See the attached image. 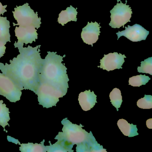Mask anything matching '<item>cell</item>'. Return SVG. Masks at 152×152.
<instances>
[{"label":"cell","mask_w":152,"mask_h":152,"mask_svg":"<svg viewBox=\"0 0 152 152\" xmlns=\"http://www.w3.org/2000/svg\"><path fill=\"white\" fill-rule=\"evenodd\" d=\"M22 90L10 77L0 73V95L12 103L21 99Z\"/></svg>","instance_id":"cell-7"},{"label":"cell","mask_w":152,"mask_h":152,"mask_svg":"<svg viewBox=\"0 0 152 152\" xmlns=\"http://www.w3.org/2000/svg\"><path fill=\"white\" fill-rule=\"evenodd\" d=\"M110 13L111 20L109 25L113 28H120L121 26L124 27L127 23L130 22L132 12L129 5L126 3L124 4L120 1V3L117 2Z\"/></svg>","instance_id":"cell-6"},{"label":"cell","mask_w":152,"mask_h":152,"mask_svg":"<svg viewBox=\"0 0 152 152\" xmlns=\"http://www.w3.org/2000/svg\"><path fill=\"white\" fill-rule=\"evenodd\" d=\"M13 14L15 19L18 23L16 24L13 23L14 26H32L37 29L40 27L41 18H39L37 12L35 13L31 9L28 3L15 8Z\"/></svg>","instance_id":"cell-5"},{"label":"cell","mask_w":152,"mask_h":152,"mask_svg":"<svg viewBox=\"0 0 152 152\" xmlns=\"http://www.w3.org/2000/svg\"><path fill=\"white\" fill-rule=\"evenodd\" d=\"M37 31L36 28L32 26L16 27L15 34L18 41L14 44L15 48L19 49L23 47L24 44H31L33 42L36 41L38 39Z\"/></svg>","instance_id":"cell-8"},{"label":"cell","mask_w":152,"mask_h":152,"mask_svg":"<svg viewBox=\"0 0 152 152\" xmlns=\"http://www.w3.org/2000/svg\"><path fill=\"white\" fill-rule=\"evenodd\" d=\"M96 97L94 91H91L90 90L80 93L78 100L83 110L87 111L93 108L97 103Z\"/></svg>","instance_id":"cell-12"},{"label":"cell","mask_w":152,"mask_h":152,"mask_svg":"<svg viewBox=\"0 0 152 152\" xmlns=\"http://www.w3.org/2000/svg\"><path fill=\"white\" fill-rule=\"evenodd\" d=\"M137 105L142 109H151L152 108V96L145 95L144 98L138 100Z\"/></svg>","instance_id":"cell-21"},{"label":"cell","mask_w":152,"mask_h":152,"mask_svg":"<svg viewBox=\"0 0 152 152\" xmlns=\"http://www.w3.org/2000/svg\"><path fill=\"white\" fill-rule=\"evenodd\" d=\"M39 74L40 83H46L67 91L69 79L67 68L62 64L63 58L57 52L48 51Z\"/></svg>","instance_id":"cell-2"},{"label":"cell","mask_w":152,"mask_h":152,"mask_svg":"<svg viewBox=\"0 0 152 152\" xmlns=\"http://www.w3.org/2000/svg\"><path fill=\"white\" fill-rule=\"evenodd\" d=\"M125 30L116 33L118 39L121 36H124L128 39L133 42H137L142 40H145L149 32L140 25L136 24L132 26H128L125 27Z\"/></svg>","instance_id":"cell-9"},{"label":"cell","mask_w":152,"mask_h":152,"mask_svg":"<svg viewBox=\"0 0 152 152\" xmlns=\"http://www.w3.org/2000/svg\"><path fill=\"white\" fill-rule=\"evenodd\" d=\"M146 125L148 129H152V119L151 118L147 121Z\"/></svg>","instance_id":"cell-24"},{"label":"cell","mask_w":152,"mask_h":152,"mask_svg":"<svg viewBox=\"0 0 152 152\" xmlns=\"http://www.w3.org/2000/svg\"><path fill=\"white\" fill-rule=\"evenodd\" d=\"M126 58L125 55L117 52L104 55V58L100 60V65L99 67L108 72L122 69V66L124 62V58Z\"/></svg>","instance_id":"cell-10"},{"label":"cell","mask_w":152,"mask_h":152,"mask_svg":"<svg viewBox=\"0 0 152 152\" xmlns=\"http://www.w3.org/2000/svg\"><path fill=\"white\" fill-rule=\"evenodd\" d=\"M67 91L46 83H40L35 94L38 95L39 104L44 107L49 108L56 106Z\"/></svg>","instance_id":"cell-4"},{"label":"cell","mask_w":152,"mask_h":152,"mask_svg":"<svg viewBox=\"0 0 152 152\" xmlns=\"http://www.w3.org/2000/svg\"><path fill=\"white\" fill-rule=\"evenodd\" d=\"M62 123L64 125L62 129L63 132H59L55 139L58 140V142L65 148L75 144L78 145L82 144L88 139L94 138L93 137L88 139V137L92 136V133L90 132V133H88L85 130L83 129L81 125L79 126L73 124L67 120V118L64 119Z\"/></svg>","instance_id":"cell-3"},{"label":"cell","mask_w":152,"mask_h":152,"mask_svg":"<svg viewBox=\"0 0 152 152\" xmlns=\"http://www.w3.org/2000/svg\"><path fill=\"white\" fill-rule=\"evenodd\" d=\"M100 28L99 24L97 22H88L87 25L83 28L81 35L83 42L93 47V44L98 40Z\"/></svg>","instance_id":"cell-11"},{"label":"cell","mask_w":152,"mask_h":152,"mask_svg":"<svg viewBox=\"0 0 152 152\" xmlns=\"http://www.w3.org/2000/svg\"><path fill=\"white\" fill-rule=\"evenodd\" d=\"M9 109L7 107V105L3 104V101L0 100V125L6 131L5 127L7 125L10 126L8 122L10 121Z\"/></svg>","instance_id":"cell-17"},{"label":"cell","mask_w":152,"mask_h":152,"mask_svg":"<svg viewBox=\"0 0 152 152\" xmlns=\"http://www.w3.org/2000/svg\"><path fill=\"white\" fill-rule=\"evenodd\" d=\"M41 45L19 49L20 54L10 61L0 63L2 74L10 77L22 90H30L36 93L40 83L39 74L44 59L40 56Z\"/></svg>","instance_id":"cell-1"},{"label":"cell","mask_w":152,"mask_h":152,"mask_svg":"<svg viewBox=\"0 0 152 152\" xmlns=\"http://www.w3.org/2000/svg\"><path fill=\"white\" fill-rule=\"evenodd\" d=\"M111 102L118 111L122 103V97L121 91L117 88H115L113 90L109 95Z\"/></svg>","instance_id":"cell-18"},{"label":"cell","mask_w":152,"mask_h":152,"mask_svg":"<svg viewBox=\"0 0 152 152\" xmlns=\"http://www.w3.org/2000/svg\"><path fill=\"white\" fill-rule=\"evenodd\" d=\"M77 8L75 9L72 6L68 7L65 10H63L59 14V17L58 19V23L64 26L65 24L71 21L77 22V16L78 12Z\"/></svg>","instance_id":"cell-13"},{"label":"cell","mask_w":152,"mask_h":152,"mask_svg":"<svg viewBox=\"0 0 152 152\" xmlns=\"http://www.w3.org/2000/svg\"><path fill=\"white\" fill-rule=\"evenodd\" d=\"M45 140L41 144H33L28 143V144H22L19 143L21 146L19 148V150L23 152H47V147L44 145Z\"/></svg>","instance_id":"cell-16"},{"label":"cell","mask_w":152,"mask_h":152,"mask_svg":"<svg viewBox=\"0 0 152 152\" xmlns=\"http://www.w3.org/2000/svg\"><path fill=\"white\" fill-rule=\"evenodd\" d=\"M7 42L0 41V58L3 56L5 54L6 50V47L5 45Z\"/></svg>","instance_id":"cell-22"},{"label":"cell","mask_w":152,"mask_h":152,"mask_svg":"<svg viewBox=\"0 0 152 152\" xmlns=\"http://www.w3.org/2000/svg\"><path fill=\"white\" fill-rule=\"evenodd\" d=\"M150 77L144 75H138L132 76L129 79V84L133 87H140L142 85H145L149 80Z\"/></svg>","instance_id":"cell-19"},{"label":"cell","mask_w":152,"mask_h":152,"mask_svg":"<svg viewBox=\"0 0 152 152\" xmlns=\"http://www.w3.org/2000/svg\"><path fill=\"white\" fill-rule=\"evenodd\" d=\"M10 22L7 17L0 16V41L4 42H10Z\"/></svg>","instance_id":"cell-15"},{"label":"cell","mask_w":152,"mask_h":152,"mask_svg":"<svg viewBox=\"0 0 152 152\" xmlns=\"http://www.w3.org/2000/svg\"><path fill=\"white\" fill-rule=\"evenodd\" d=\"M7 7V5L3 6L2 3L0 2V16H1V15H3L5 12H7V10H6Z\"/></svg>","instance_id":"cell-23"},{"label":"cell","mask_w":152,"mask_h":152,"mask_svg":"<svg viewBox=\"0 0 152 152\" xmlns=\"http://www.w3.org/2000/svg\"><path fill=\"white\" fill-rule=\"evenodd\" d=\"M117 125L124 136L131 137L139 135L137 125L129 123L124 119H120L117 122Z\"/></svg>","instance_id":"cell-14"},{"label":"cell","mask_w":152,"mask_h":152,"mask_svg":"<svg viewBox=\"0 0 152 152\" xmlns=\"http://www.w3.org/2000/svg\"><path fill=\"white\" fill-rule=\"evenodd\" d=\"M138 72L149 74L152 75V58L150 57L141 62L140 66L137 68Z\"/></svg>","instance_id":"cell-20"}]
</instances>
